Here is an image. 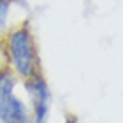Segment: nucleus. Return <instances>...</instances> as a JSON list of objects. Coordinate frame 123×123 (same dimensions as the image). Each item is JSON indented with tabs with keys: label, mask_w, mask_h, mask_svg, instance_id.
Returning a JSON list of instances; mask_svg holds the SVG:
<instances>
[{
	"label": "nucleus",
	"mask_w": 123,
	"mask_h": 123,
	"mask_svg": "<svg viewBox=\"0 0 123 123\" xmlns=\"http://www.w3.org/2000/svg\"><path fill=\"white\" fill-rule=\"evenodd\" d=\"M18 82L9 66L0 68V123H32L29 105L16 95Z\"/></svg>",
	"instance_id": "f03ea898"
},
{
	"label": "nucleus",
	"mask_w": 123,
	"mask_h": 123,
	"mask_svg": "<svg viewBox=\"0 0 123 123\" xmlns=\"http://www.w3.org/2000/svg\"><path fill=\"white\" fill-rule=\"evenodd\" d=\"M18 0H0V34L7 32V25H9V14L12 4Z\"/></svg>",
	"instance_id": "20e7f679"
},
{
	"label": "nucleus",
	"mask_w": 123,
	"mask_h": 123,
	"mask_svg": "<svg viewBox=\"0 0 123 123\" xmlns=\"http://www.w3.org/2000/svg\"><path fill=\"white\" fill-rule=\"evenodd\" d=\"M64 123H77V116H75V114H71V112H68L66 118H64Z\"/></svg>",
	"instance_id": "39448f33"
},
{
	"label": "nucleus",
	"mask_w": 123,
	"mask_h": 123,
	"mask_svg": "<svg viewBox=\"0 0 123 123\" xmlns=\"http://www.w3.org/2000/svg\"><path fill=\"white\" fill-rule=\"evenodd\" d=\"M4 50L7 66L18 80H25L36 73H43L37 43L29 23H22L6 32Z\"/></svg>",
	"instance_id": "f257e3e1"
},
{
	"label": "nucleus",
	"mask_w": 123,
	"mask_h": 123,
	"mask_svg": "<svg viewBox=\"0 0 123 123\" xmlns=\"http://www.w3.org/2000/svg\"><path fill=\"white\" fill-rule=\"evenodd\" d=\"M22 82L29 96V111L32 123H48L52 109V89L45 77V71L32 75Z\"/></svg>",
	"instance_id": "7ed1b4c3"
}]
</instances>
